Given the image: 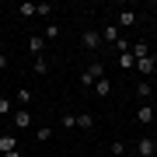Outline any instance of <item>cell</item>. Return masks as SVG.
<instances>
[{
	"label": "cell",
	"instance_id": "obj_1",
	"mask_svg": "<svg viewBox=\"0 0 157 157\" xmlns=\"http://www.w3.org/2000/svg\"><path fill=\"white\" fill-rule=\"evenodd\" d=\"M101 77H105V63L94 59V63H87V67H84V73H80V84H84V87H94V80H101Z\"/></svg>",
	"mask_w": 157,
	"mask_h": 157
},
{
	"label": "cell",
	"instance_id": "obj_2",
	"mask_svg": "<svg viewBox=\"0 0 157 157\" xmlns=\"http://www.w3.org/2000/svg\"><path fill=\"white\" fill-rule=\"evenodd\" d=\"M136 154H140V157H157V140H154V136H140Z\"/></svg>",
	"mask_w": 157,
	"mask_h": 157
},
{
	"label": "cell",
	"instance_id": "obj_3",
	"mask_svg": "<svg viewBox=\"0 0 157 157\" xmlns=\"http://www.w3.org/2000/svg\"><path fill=\"white\" fill-rule=\"evenodd\" d=\"M11 126H14V129H28V126H32V112H28V108H14Z\"/></svg>",
	"mask_w": 157,
	"mask_h": 157
},
{
	"label": "cell",
	"instance_id": "obj_4",
	"mask_svg": "<svg viewBox=\"0 0 157 157\" xmlns=\"http://www.w3.org/2000/svg\"><path fill=\"white\" fill-rule=\"evenodd\" d=\"M80 42H84V49H98V45H101V32H84V35H80Z\"/></svg>",
	"mask_w": 157,
	"mask_h": 157
},
{
	"label": "cell",
	"instance_id": "obj_5",
	"mask_svg": "<svg viewBox=\"0 0 157 157\" xmlns=\"http://www.w3.org/2000/svg\"><path fill=\"white\" fill-rule=\"evenodd\" d=\"M136 70H140L143 77H150V73L157 70V59H154V56H143V59H136Z\"/></svg>",
	"mask_w": 157,
	"mask_h": 157
},
{
	"label": "cell",
	"instance_id": "obj_6",
	"mask_svg": "<svg viewBox=\"0 0 157 157\" xmlns=\"http://www.w3.org/2000/svg\"><path fill=\"white\" fill-rule=\"evenodd\" d=\"M129 56H133V59H143V56H150V45H147L143 39H140V42H133V45H129Z\"/></svg>",
	"mask_w": 157,
	"mask_h": 157
},
{
	"label": "cell",
	"instance_id": "obj_7",
	"mask_svg": "<svg viewBox=\"0 0 157 157\" xmlns=\"http://www.w3.org/2000/svg\"><path fill=\"white\" fill-rule=\"evenodd\" d=\"M11 150H17V136L0 133V154H11Z\"/></svg>",
	"mask_w": 157,
	"mask_h": 157
},
{
	"label": "cell",
	"instance_id": "obj_8",
	"mask_svg": "<svg viewBox=\"0 0 157 157\" xmlns=\"http://www.w3.org/2000/svg\"><path fill=\"white\" fill-rule=\"evenodd\" d=\"M133 25H136V11L122 7V11H119V28H133Z\"/></svg>",
	"mask_w": 157,
	"mask_h": 157
},
{
	"label": "cell",
	"instance_id": "obj_9",
	"mask_svg": "<svg viewBox=\"0 0 157 157\" xmlns=\"http://www.w3.org/2000/svg\"><path fill=\"white\" fill-rule=\"evenodd\" d=\"M119 39H122L119 25H105V32H101V42H119Z\"/></svg>",
	"mask_w": 157,
	"mask_h": 157
},
{
	"label": "cell",
	"instance_id": "obj_10",
	"mask_svg": "<svg viewBox=\"0 0 157 157\" xmlns=\"http://www.w3.org/2000/svg\"><path fill=\"white\" fill-rule=\"evenodd\" d=\"M28 49L35 52V56H45V39H42V35H32V39H28Z\"/></svg>",
	"mask_w": 157,
	"mask_h": 157
},
{
	"label": "cell",
	"instance_id": "obj_11",
	"mask_svg": "<svg viewBox=\"0 0 157 157\" xmlns=\"http://www.w3.org/2000/svg\"><path fill=\"white\" fill-rule=\"evenodd\" d=\"M32 70L39 73V77H45V73H49V59H45V56H35V63H32Z\"/></svg>",
	"mask_w": 157,
	"mask_h": 157
},
{
	"label": "cell",
	"instance_id": "obj_12",
	"mask_svg": "<svg viewBox=\"0 0 157 157\" xmlns=\"http://www.w3.org/2000/svg\"><path fill=\"white\" fill-rule=\"evenodd\" d=\"M59 129H77V115H73V112H63L59 115Z\"/></svg>",
	"mask_w": 157,
	"mask_h": 157
},
{
	"label": "cell",
	"instance_id": "obj_13",
	"mask_svg": "<svg viewBox=\"0 0 157 157\" xmlns=\"http://www.w3.org/2000/svg\"><path fill=\"white\" fill-rule=\"evenodd\" d=\"M14 98H17V105H21V108H28L35 94H32V91H28V87H21V91H17V94H14Z\"/></svg>",
	"mask_w": 157,
	"mask_h": 157
},
{
	"label": "cell",
	"instance_id": "obj_14",
	"mask_svg": "<svg viewBox=\"0 0 157 157\" xmlns=\"http://www.w3.org/2000/svg\"><path fill=\"white\" fill-rule=\"evenodd\" d=\"M108 91H112V80H108V77H101V80H94V94H101V98H105Z\"/></svg>",
	"mask_w": 157,
	"mask_h": 157
},
{
	"label": "cell",
	"instance_id": "obj_15",
	"mask_svg": "<svg viewBox=\"0 0 157 157\" xmlns=\"http://www.w3.org/2000/svg\"><path fill=\"white\" fill-rule=\"evenodd\" d=\"M136 122H154V108H150V105H140V112H136Z\"/></svg>",
	"mask_w": 157,
	"mask_h": 157
},
{
	"label": "cell",
	"instance_id": "obj_16",
	"mask_svg": "<svg viewBox=\"0 0 157 157\" xmlns=\"http://www.w3.org/2000/svg\"><path fill=\"white\" fill-rule=\"evenodd\" d=\"M91 126H94V115H91V112H80L77 115V129H91Z\"/></svg>",
	"mask_w": 157,
	"mask_h": 157
},
{
	"label": "cell",
	"instance_id": "obj_17",
	"mask_svg": "<svg viewBox=\"0 0 157 157\" xmlns=\"http://www.w3.org/2000/svg\"><path fill=\"white\" fill-rule=\"evenodd\" d=\"M42 39H59V25L49 21V25H45V32H42Z\"/></svg>",
	"mask_w": 157,
	"mask_h": 157
},
{
	"label": "cell",
	"instance_id": "obj_18",
	"mask_svg": "<svg viewBox=\"0 0 157 157\" xmlns=\"http://www.w3.org/2000/svg\"><path fill=\"white\" fill-rule=\"evenodd\" d=\"M11 115H14V105L7 98H0V119H11Z\"/></svg>",
	"mask_w": 157,
	"mask_h": 157
},
{
	"label": "cell",
	"instance_id": "obj_19",
	"mask_svg": "<svg viewBox=\"0 0 157 157\" xmlns=\"http://www.w3.org/2000/svg\"><path fill=\"white\" fill-rule=\"evenodd\" d=\"M49 136H52V129H49V126H39V129H35V140H39V143H45Z\"/></svg>",
	"mask_w": 157,
	"mask_h": 157
},
{
	"label": "cell",
	"instance_id": "obj_20",
	"mask_svg": "<svg viewBox=\"0 0 157 157\" xmlns=\"http://www.w3.org/2000/svg\"><path fill=\"white\" fill-rule=\"evenodd\" d=\"M119 67H126V70H133V67H136V59L129 56V52H119Z\"/></svg>",
	"mask_w": 157,
	"mask_h": 157
},
{
	"label": "cell",
	"instance_id": "obj_21",
	"mask_svg": "<svg viewBox=\"0 0 157 157\" xmlns=\"http://www.w3.org/2000/svg\"><path fill=\"white\" fill-rule=\"evenodd\" d=\"M52 14V4H35V17H49Z\"/></svg>",
	"mask_w": 157,
	"mask_h": 157
},
{
	"label": "cell",
	"instance_id": "obj_22",
	"mask_svg": "<svg viewBox=\"0 0 157 157\" xmlns=\"http://www.w3.org/2000/svg\"><path fill=\"white\" fill-rule=\"evenodd\" d=\"M108 150H112V154H108V157H122V154H126V143H122V140H115L112 147H108Z\"/></svg>",
	"mask_w": 157,
	"mask_h": 157
},
{
	"label": "cell",
	"instance_id": "obj_23",
	"mask_svg": "<svg viewBox=\"0 0 157 157\" xmlns=\"http://www.w3.org/2000/svg\"><path fill=\"white\" fill-rule=\"evenodd\" d=\"M17 14H21V17H35V4H21Z\"/></svg>",
	"mask_w": 157,
	"mask_h": 157
},
{
	"label": "cell",
	"instance_id": "obj_24",
	"mask_svg": "<svg viewBox=\"0 0 157 157\" xmlns=\"http://www.w3.org/2000/svg\"><path fill=\"white\" fill-rule=\"evenodd\" d=\"M136 94H140V98H150L154 91H150V84H147V80H140V87H136Z\"/></svg>",
	"mask_w": 157,
	"mask_h": 157
},
{
	"label": "cell",
	"instance_id": "obj_25",
	"mask_svg": "<svg viewBox=\"0 0 157 157\" xmlns=\"http://www.w3.org/2000/svg\"><path fill=\"white\" fill-rule=\"evenodd\" d=\"M0 70H7V56H4V52H0Z\"/></svg>",
	"mask_w": 157,
	"mask_h": 157
},
{
	"label": "cell",
	"instance_id": "obj_26",
	"mask_svg": "<svg viewBox=\"0 0 157 157\" xmlns=\"http://www.w3.org/2000/svg\"><path fill=\"white\" fill-rule=\"evenodd\" d=\"M4 157H21V150H11V154H4Z\"/></svg>",
	"mask_w": 157,
	"mask_h": 157
}]
</instances>
